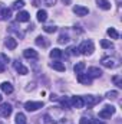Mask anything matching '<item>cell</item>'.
I'll return each instance as SVG.
<instances>
[{"instance_id":"8fae6325","label":"cell","mask_w":122,"mask_h":124,"mask_svg":"<svg viewBox=\"0 0 122 124\" xmlns=\"http://www.w3.org/2000/svg\"><path fill=\"white\" fill-rule=\"evenodd\" d=\"M88 75L91 78H99V77H102V71L99 68H96V66H91L88 69Z\"/></svg>"},{"instance_id":"8992f818","label":"cell","mask_w":122,"mask_h":124,"mask_svg":"<svg viewBox=\"0 0 122 124\" xmlns=\"http://www.w3.org/2000/svg\"><path fill=\"white\" fill-rule=\"evenodd\" d=\"M42 107H43V102L42 101H27L25 104V108L27 111H36V110H39Z\"/></svg>"},{"instance_id":"5b68a950","label":"cell","mask_w":122,"mask_h":124,"mask_svg":"<svg viewBox=\"0 0 122 124\" xmlns=\"http://www.w3.org/2000/svg\"><path fill=\"white\" fill-rule=\"evenodd\" d=\"M12 105L9 104V102H3L1 105H0V117H3V118H7L10 114H12Z\"/></svg>"},{"instance_id":"3957f363","label":"cell","mask_w":122,"mask_h":124,"mask_svg":"<svg viewBox=\"0 0 122 124\" xmlns=\"http://www.w3.org/2000/svg\"><path fill=\"white\" fill-rule=\"evenodd\" d=\"M101 63L105 66V68H116L119 65V62L116 58H111V56H105L101 59Z\"/></svg>"},{"instance_id":"30bf717a","label":"cell","mask_w":122,"mask_h":124,"mask_svg":"<svg viewBox=\"0 0 122 124\" xmlns=\"http://www.w3.org/2000/svg\"><path fill=\"white\" fill-rule=\"evenodd\" d=\"M23 56H25L26 59H39V54H37L34 49H25Z\"/></svg>"},{"instance_id":"6da1fadb","label":"cell","mask_w":122,"mask_h":124,"mask_svg":"<svg viewBox=\"0 0 122 124\" xmlns=\"http://www.w3.org/2000/svg\"><path fill=\"white\" fill-rule=\"evenodd\" d=\"M78 51H79V54H82V55H91L92 52L95 51L93 42H92V40H83V42L79 45Z\"/></svg>"},{"instance_id":"603a6c76","label":"cell","mask_w":122,"mask_h":124,"mask_svg":"<svg viewBox=\"0 0 122 124\" xmlns=\"http://www.w3.org/2000/svg\"><path fill=\"white\" fill-rule=\"evenodd\" d=\"M16 123L17 124H26V117L23 113H17L16 114Z\"/></svg>"},{"instance_id":"d6a6232c","label":"cell","mask_w":122,"mask_h":124,"mask_svg":"<svg viewBox=\"0 0 122 124\" xmlns=\"http://www.w3.org/2000/svg\"><path fill=\"white\" fill-rule=\"evenodd\" d=\"M0 61H3V62H1V63L4 65L6 62H9V58H7L6 55H3V54H1V55H0Z\"/></svg>"},{"instance_id":"4fadbf2b","label":"cell","mask_w":122,"mask_h":124,"mask_svg":"<svg viewBox=\"0 0 122 124\" xmlns=\"http://www.w3.org/2000/svg\"><path fill=\"white\" fill-rule=\"evenodd\" d=\"M4 45H6V48H7V49H10V51H13V49H16V46H17V40H16L14 38H12V36H9V38L6 39V42H4Z\"/></svg>"},{"instance_id":"4dcf8cb0","label":"cell","mask_w":122,"mask_h":124,"mask_svg":"<svg viewBox=\"0 0 122 124\" xmlns=\"http://www.w3.org/2000/svg\"><path fill=\"white\" fill-rule=\"evenodd\" d=\"M79 124H92V120L88 118V117H82V118L79 120Z\"/></svg>"},{"instance_id":"ffe728a7","label":"cell","mask_w":122,"mask_h":124,"mask_svg":"<svg viewBox=\"0 0 122 124\" xmlns=\"http://www.w3.org/2000/svg\"><path fill=\"white\" fill-rule=\"evenodd\" d=\"M96 4H98V7H101L103 10H109L111 9V3L108 0H96Z\"/></svg>"},{"instance_id":"5bb4252c","label":"cell","mask_w":122,"mask_h":124,"mask_svg":"<svg viewBox=\"0 0 122 124\" xmlns=\"http://www.w3.org/2000/svg\"><path fill=\"white\" fill-rule=\"evenodd\" d=\"M0 90L4 94H12L13 93V85H12L10 82H6V81H4V82L0 84Z\"/></svg>"},{"instance_id":"d590c367","label":"cell","mask_w":122,"mask_h":124,"mask_svg":"<svg viewBox=\"0 0 122 124\" xmlns=\"http://www.w3.org/2000/svg\"><path fill=\"white\" fill-rule=\"evenodd\" d=\"M0 102H1V95H0Z\"/></svg>"},{"instance_id":"7a4b0ae2","label":"cell","mask_w":122,"mask_h":124,"mask_svg":"<svg viewBox=\"0 0 122 124\" xmlns=\"http://www.w3.org/2000/svg\"><path fill=\"white\" fill-rule=\"evenodd\" d=\"M115 114V107L114 105H105L99 111V118H111V116Z\"/></svg>"},{"instance_id":"9a60e30c","label":"cell","mask_w":122,"mask_h":124,"mask_svg":"<svg viewBox=\"0 0 122 124\" xmlns=\"http://www.w3.org/2000/svg\"><path fill=\"white\" fill-rule=\"evenodd\" d=\"M29 19H30V15H29L27 12H25V10H23V12H19V13L16 15V20H17V22H27Z\"/></svg>"},{"instance_id":"ba28073f","label":"cell","mask_w":122,"mask_h":124,"mask_svg":"<svg viewBox=\"0 0 122 124\" xmlns=\"http://www.w3.org/2000/svg\"><path fill=\"white\" fill-rule=\"evenodd\" d=\"M70 107H75V108H83V100L82 97H70Z\"/></svg>"},{"instance_id":"d6986e66","label":"cell","mask_w":122,"mask_h":124,"mask_svg":"<svg viewBox=\"0 0 122 124\" xmlns=\"http://www.w3.org/2000/svg\"><path fill=\"white\" fill-rule=\"evenodd\" d=\"M62 56H63V52H62L61 49L55 48V49L50 51V58H52V59H61Z\"/></svg>"},{"instance_id":"52a82bcc","label":"cell","mask_w":122,"mask_h":124,"mask_svg":"<svg viewBox=\"0 0 122 124\" xmlns=\"http://www.w3.org/2000/svg\"><path fill=\"white\" fill-rule=\"evenodd\" d=\"M73 13H75L76 16H86V15L89 13V9L85 7V6L76 4V6H73Z\"/></svg>"},{"instance_id":"8d00e7d4","label":"cell","mask_w":122,"mask_h":124,"mask_svg":"<svg viewBox=\"0 0 122 124\" xmlns=\"http://www.w3.org/2000/svg\"><path fill=\"white\" fill-rule=\"evenodd\" d=\"M0 124H1V123H0Z\"/></svg>"},{"instance_id":"7402d4cb","label":"cell","mask_w":122,"mask_h":124,"mask_svg":"<svg viewBox=\"0 0 122 124\" xmlns=\"http://www.w3.org/2000/svg\"><path fill=\"white\" fill-rule=\"evenodd\" d=\"M46 19H47L46 10H39V12H37V20H39V22H46Z\"/></svg>"},{"instance_id":"44dd1931","label":"cell","mask_w":122,"mask_h":124,"mask_svg":"<svg viewBox=\"0 0 122 124\" xmlns=\"http://www.w3.org/2000/svg\"><path fill=\"white\" fill-rule=\"evenodd\" d=\"M50 68H53V69H56V71H59V72H63L66 68H65V65L62 63V62L59 61H55V62H52L50 63Z\"/></svg>"},{"instance_id":"e0dca14e","label":"cell","mask_w":122,"mask_h":124,"mask_svg":"<svg viewBox=\"0 0 122 124\" xmlns=\"http://www.w3.org/2000/svg\"><path fill=\"white\" fill-rule=\"evenodd\" d=\"M85 68H86L85 62H78V63L73 66V72H75L76 75H79V74H82V72L85 71Z\"/></svg>"},{"instance_id":"f1b7e54d","label":"cell","mask_w":122,"mask_h":124,"mask_svg":"<svg viewBox=\"0 0 122 124\" xmlns=\"http://www.w3.org/2000/svg\"><path fill=\"white\" fill-rule=\"evenodd\" d=\"M58 42H59V43H68V42H69V36H68V35H61L59 39H58Z\"/></svg>"},{"instance_id":"277c9868","label":"cell","mask_w":122,"mask_h":124,"mask_svg":"<svg viewBox=\"0 0 122 124\" xmlns=\"http://www.w3.org/2000/svg\"><path fill=\"white\" fill-rule=\"evenodd\" d=\"M82 100H83V105L93 107V105L98 104L102 98H101V97H95V95H86V97H82Z\"/></svg>"},{"instance_id":"ac0fdd59","label":"cell","mask_w":122,"mask_h":124,"mask_svg":"<svg viewBox=\"0 0 122 124\" xmlns=\"http://www.w3.org/2000/svg\"><path fill=\"white\" fill-rule=\"evenodd\" d=\"M36 45L42 46V48H46V46H49V40H46L45 36H37L36 38Z\"/></svg>"},{"instance_id":"2e32d148","label":"cell","mask_w":122,"mask_h":124,"mask_svg":"<svg viewBox=\"0 0 122 124\" xmlns=\"http://www.w3.org/2000/svg\"><path fill=\"white\" fill-rule=\"evenodd\" d=\"M10 16H12L10 9H7V7L0 9V20H9V19H10Z\"/></svg>"},{"instance_id":"e575fe53","label":"cell","mask_w":122,"mask_h":124,"mask_svg":"<svg viewBox=\"0 0 122 124\" xmlns=\"http://www.w3.org/2000/svg\"><path fill=\"white\" fill-rule=\"evenodd\" d=\"M92 124H105V123H103V121H101V120H93Z\"/></svg>"},{"instance_id":"4316f807","label":"cell","mask_w":122,"mask_h":124,"mask_svg":"<svg viewBox=\"0 0 122 124\" xmlns=\"http://www.w3.org/2000/svg\"><path fill=\"white\" fill-rule=\"evenodd\" d=\"M56 29H58V28L53 26V25H49V26H45V28H43V31L46 32V33H55Z\"/></svg>"},{"instance_id":"1f68e13d","label":"cell","mask_w":122,"mask_h":124,"mask_svg":"<svg viewBox=\"0 0 122 124\" xmlns=\"http://www.w3.org/2000/svg\"><path fill=\"white\" fill-rule=\"evenodd\" d=\"M45 6H53L55 3H56V0H40Z\"/></svg>"},{"instance_id":"cb8c5ba5","label":"cell","mask_w":122,"mask_h":124,"mask_svg":"<svg viewBox=\"0 0 122 124\" xmlns=\"http://www.w3.org/2000/svg\"><path fill=\"white\" fill-rule=\"evenodd\" d=\"M101 46L105 48V49H112V48H114V43L109 42V40H106V39H102V40H101Z\"/></svg>"},{"instance_id":"836d02e7","label":"cell","mask_w":122,"mask_h":124,"mask_svg":"<svg viewBox=\"0 0 122 124\" xmlns=\"http://www.w3.org/2000/svg\"><path fill=\"white\" fill-rule=\"evenodd\" d=\"M4 69H6V66H4V65L0 62V74H1V72H4Z\"/></svg>"},{"instance_id":"9c48e42d","label":"cell","mask_w":122,"mask_h":124,"mask_svg":"<svg viewBox=\"0 0 122 124\" xmlns=\"http://www.w3.org/2000/svg\"><path fill=\"white\" fill-rule=\"evenodd\" d=\"M13 66H14V69H16L20 75H26V74L29 72V69H27L26 66H23L20 61H14V62H13Z\"/></svg>"},{"instance_id":"7c38bea8","label":"cell","mask_w":122,"mask_h":124,"mask_svg":"<svg viewBox=\"0 0 122 124\" xmlns=\"http://www.w3.org/2000/svg\"><path fill=\"white\" fill-rule=\"evenodd\" d=\"M78 81H79L81 84H83V85H89V84L92 82V78L88 75V74H83V72H82V74L78 75Z\"/></svg>"},{"instance_id":"d4e9b609","label":"cell","mask_w":122,"mask_h":124,"mask_svg":"<svg viewBox=\"0 0 122 124\" xmlns=\"http://www.w3.org/2000/svg\"><path fill=\"white\" fill-rule=\"evenodd\" d=\"M106 33H108L112 39H118V38H119V33L115 31V28H109V29L106 31Z\"/></svg>"},{"instance_id":"f546056e","label":"cell","mask_w":122,"mask_h":124,"mask_svg":"<svg viewBox=\"0 0 122 124\" xmlns=\"http://www.w3.org/2000/svg\"><path fill=\"white\" fill-rule=\"evenodd\" d=\"M112 81L115 82V85H118V87H122V79L119 75H115L114 78H112Z\"/></svg>"},{"instance_id":"83f0119b","label":"cell","mask_w":122,"mask_h":124,"mask_svg":"<svg viewBox=\"0 0 122 124\" xmlns=\"http://www.w3.org/2000/svg\"><path fill=\"white\" fill-rule=\"evenodd\" d=\"M119 94H118V91H109V93H106V98H109V100H114V98H116Z\"/></svg>"},{"instance_id":"484cf974","label":"cell","mask_w":122,"mask_h":124,"mask_svg":"<svg viewBox=\"0 0 122 124\" xmlns=\"http://www.w3.org/2000/svg\"><path fill=\"white\" fill-rule=\"evenodd\" d=\"M25 6V0H16L14 3H13V6H12V9H14V10H17V9H22Z\"/></svg>"}]
</instances>
